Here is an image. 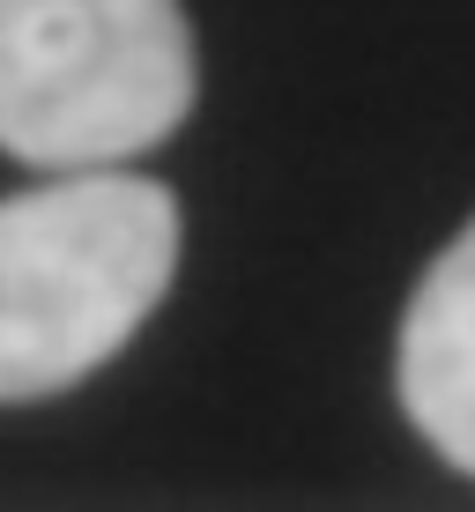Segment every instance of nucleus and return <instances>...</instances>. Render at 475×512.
Wrapping results in <instances>:
<instances>
[{
  "label": "nucleus",
  "instance_id": "nucleus-2",
  "mask_svg": "<svg viewBox=\"0 0 475 512\" xmlns=\"http://www.w3.org/2000/svg\"><path fill=\"white\" fill-rule=\"evenodd\" d=\"M179 0H0V149L38 171L127 164L186 127Z\"/></svg>",
  "mask_w": 475,
  "mask_h": 512
},
{
  "label": "nucleus",
  "instance_id": "nucleus-1",
  "mask_svg": "<svg viewBox=\"0 0 475 512\" xmlns=\"http://www.w3.org/2000/svg\"><path fill=\"white\" fill-rule=\"evenodd\" d=\"M179 275V201L142 171H67L0 201V409L67 394Z\"/></svg>",
  "mask_w": 475,
  "mask_h": 512
},
{
  "label": "nucleus",
  "instance_id": "nucleus-3",
  "mask_svg": "<svg viewBox=\"0 0 475 512\" xmlns=\"http://www.w3.org/2000/svg\"><path fill=\"white\" fill-rule=\"evenodd\" d=\"M394 379L424 446L461 475H475V223L416 282Z\"/></svg>",
  "mask_w": 475,
  "mask_h": 512
}]
</instances>
